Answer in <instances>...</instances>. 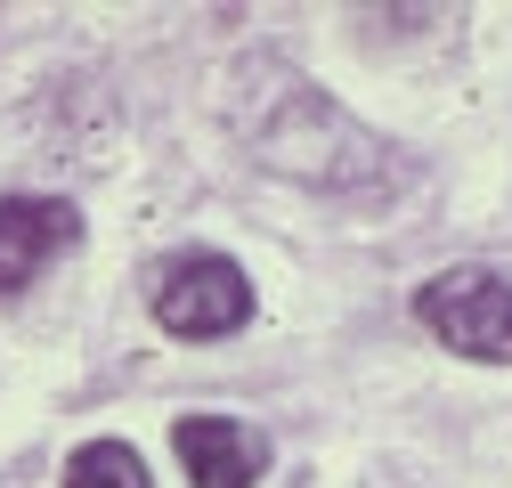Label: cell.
<instances>
[{"instance_id":"obj_1","label":"cell","mask_w":512,"mask_h":488,"mask_svg":"<svg viewBox=\"0 0 512 488\" xmlns=\"http://www.w3.org/2000/svg\"><path fill=\"white\" fill-rule=\"evenodd\" d=\"M155 318L179 342H212L252 318V277L228 253H171L155 269Z\"/></svg>"},{"instance_id":"obj_2","label":"cell","mask_w":512,"mask_h":488,"mask_svg":"<svg viewBox=\"0 0 512 488\" xmlns=\"http://www.w3.org/2000/svg\"><path fill=\"white\" fill-rule=\"evenodd\" d=\"M415 318L456 350V358H488L512 366V285L496 269H447L415 293Z\"/></svg>"},{"instance_id":"obj_3","label":"cell","mask_w":512,"mask_h":488,"mask_svg":"<svg viewBox=\"0 0 512 488\" xmlns=\"http://www.w3.org/2000/svg\"><path fill=\"white\" fill-rule=\"evenodd\" d=\"M74 244H82V212L66 196H9L0 204V301H17Z\"/></svg>"},{"instance_id":"obj_4","label":"cell","mask_w":512,"mask_h":488,"mask_svg":"<svg viewBox=\"0 0 512 488\" xmlns=\"http://www.w3.org/2000/svg\"><path fill=\"white\" fill-rule=\"evenodd\" d=\"M171 448H179V464H187L196 488H252L269 472V440L252 432V423H236V415H179Z\"/></svg>"},{"instance_id":"obj_5","label":"cell","mask_w":512,"mask_h":488,"mask_svg":"<svg viewBox=\"0 0 512 488\" xmlns=\"http://www.w3.org/2000/svg\"><path fill=\"white\" fill-rule=\"evenodd\" d=\"M66 488H155V480H147V456L131 440H90L66 456Z\"/></svg>"}]
</instances>
